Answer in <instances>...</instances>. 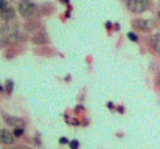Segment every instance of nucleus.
I'll return each mask as SVG.
<instances>
[{
    "instance_id": "obj_12",
    "label": "nucleus",
    "mask_w": 160,
    "mask_h": 149,
    "mask_svg": "<svg viewBox=\"0 0 160 149\" xmlns=\"http://www.w3.org/2000/svg\"><path fill=\"white\" fill-rule=\"evenodd\" d=\"M159 17H160V11H159Z\"/></svg>"
},
{
    "instance_id": "obj_8",
    "label": "nucleus",
    "mask_w": 160,
    "mask_h": 149,
    "mask_svg": "<svg viewBox=\"0 0 160 149\" xmlns=\"http://www.w3.org/2000/svg\"><path fill=\"white\" fill-rule=\"evenodd\" d=\"M8 8V5H6V0H0V12L3 11V9H6Z\"/></svg>"
},
{
    "instance_id": "obj_5",
    "label": "nucleus",
    "mask_w": 160,
    "mask_h": 149,
    "mask_svg": "<svg viewBox=\"0 0 160 149\" xmlns=\"http://www.w3.org/2000/svg\"><path fill=\"white\" fill-rule=\"evenodd\" d=\"M0 17H2L3 20H11V19L16 17V11H14L11 6H8L6 9H3V11L0 12Z\"/></svg>"
},
{
    "instance_id": "obj_7",
    "label": "nucleus",
    "mask_w": 160,
    "mask_h": 149,
    "mask_svg": "<svg viewBox=\"0 0 160 149\" xmlns=\"http://www.w3.org/2000/svg\"><path fill=\"white\" fill-rule=\"evenodd\" d=\"M151 44H152L154 50L160 53V33H156V34L152 36V39H151Z\"/></svg>"
},
{
    "instance_id": "obj_3",
    "label": "nucleus",
    "mask_w": 160,
    "mask_h": 149,
    "mask_svg": "<svg viewBox=\"0 0 160 149\" xmlns=\"http://www.w3.org/2000/svg\"><path fill=\"white\" fill-rule=\"evenodd\" d=\"M14 142H16L14 132H11V131H8V129H0V143L11 146V145H14Z\"/></svg>"
},
{
    "instance_id": "obj_11",
    "label": "nucleus",
    "mask_w": 160,
    "mask_h": 149,
    "mask_svg": "<svg viewBox=\"0 0 160 149\" xmlns=\"http://www.w3.org/2000/svg\"><path fill=\"white\" fill-rule=\"evenodd\" d=\"M129 37H131V39H132V41H137V36H135V34H132V33H131V34H129Z\"/></svg>"
},
{
    "instance_id": "obj_2",
    "label": "nucleus",
    "mask_w": 160,
    "mask_h": 149,
    "mask_svg": "<svg viewBox=\"0 0 160 149\" xmlns=\"http://www.w3.org/2000/svg\"><path fill=\"white\" fill-rule=\"evenodd\" d=\"M128 8L132 12H143L149 8V0H128Z\"/></svg>"
},
{
    "instance_id": "obj_10",
    "label": "nucleus",
    "mask_w": 160,
    "mask_h": 149,
    "mask_svg": "<svg viewBox=\"0 0 160 149\" xmlns=\"http://www.w3.org/2000/svg\"><path fill=\"white\" fill-rule=\"evenodd\" d=\"M78 148V143L76 142H72V149H76Z\"/></svg>"
},
{
    "instance_id": "obj_1",
    "label": "nucleus",
    "mask_w": 160,
    "mask_h": 149,
    "mask_svg": "<svg viewBox=\"0 0 160 149\" xmlns=\"http://www.w3.org/2000/svg\"><path fill=\"white\" fill-rule=\"evenodd\" d=\"M19 12H20V16L25 17V19H33V17L36 16V12H38V8H36V5H34L33 2H30V0H20V2H19Z\"/></svg>"
},
{
    "instance_id": "obj_6",
    "label": "nucleus",
    "mask_w": 160,
    "mask_h": 149,
    "mask_svg": "<svg viewBox=\"0 0 160 149\" xmlns=\"http://www.w3.org/2000/svg\"><path fill=\"white\" fill-rule=\"evenodd\" d=\"M5 121H6L8 124L14 126V127H22V126H23V121H22V120H19V118H12V117H5Z\"/></svg>"
},
{
    "instance_id": "obj_4",
    "label": "nucleus",
    "mask_w": 160,
    "mask_h": 149,
    "mask_svg": "<svg viewBox=\"0 0 160 149\" xmlns=\"http://www.w3.org/2000/svg\"><path fill=\"white\" fill-rule=\"evenodd\" d=\"M134 27L142 30V31H149L154 27V22L148 20V19H137V20H134Z\"/></svg>"
},
{
    "instance_id": "obj_9",
    "label": "nucleus",
    "mask_w": 160,
    "mask_h": 149,
    "mask_svg": "<svg viewBox=\"0 0 160 149\" xmlns=\"http://www.w3.org/2000/svg\"><path fill=\"white\" fill-rule=\"evenodd\" d=\"M9 149H30V148H27V146H14V148H9Z\"/></svg>"
}]
</instances>
